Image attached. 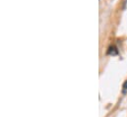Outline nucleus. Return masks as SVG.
I'll return each instance as SVG.
<instances>
[{"mask_svg":"<svg viewBox=\"0 0 127 117\" xmlns=\"http://www.w3.org/2000/svg\"><path fill=\"white\" fill-rule=\"evenodd\" d=\"M118 53V50L116 49L115 46H110L107 50V54H110V55H116Z\"/></svg>","mask_w":127,"mask_h":117,"instance_id":"1","label":"nucleus"},{"mask_svg":"<svg viewBox=\"0 0 127 117\" xmlns=\"http://www.w3.org/2000/svg\"><path fill=\"white\" fill-rule=\"evenodd\" d=\"M123 89H124V91L127 89V81H125L124 84H123Z\"/></svg>","mask_w":127,"mask_h":117,"instance_id":"2","label":"nucleus"}]
</instances>
